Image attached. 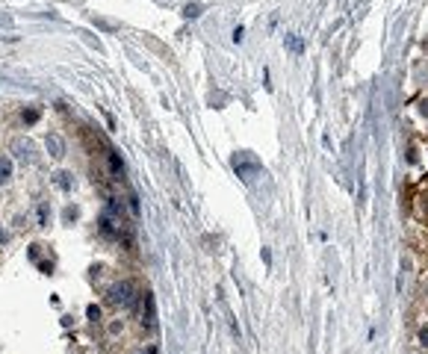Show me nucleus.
Listing matches in <instances>:
<instances>
[{"instance_id": "f8f14e48", "label": "nucleus", "mask_w": 428, "mask_h": 354, "mask_svg": "<svg viewBox=\"0 0 428 354\" xmlns=\"http://www.w3.org/2000/svg\"><path fill=\"white\" fill-rule=\"evenodd\" d=\"M127 201H130V213H133V216H139V198H136V195H130Z\"/></svg>"}, {"instance_id": "f03ea898", "label": "nucleus", "mask_w": 428, "mask_h": 354, "mask_svg": "<svg viewBox=\"0 0 428 354\" xmlns=\"http://www.w3.org/2000/svg\"><path fill=\"white\" fill-rule=\"evenodd\" d=\"M109 301H112L115 307H124V310H130L133 304H136V290H133V284H127V281L115 284V287L109 290Z\"/></svg>"}, {"instance_id": "6e6552de", "label": "nucleus", "mask_w": 428, "mask_h": 354, "mask_svg": "<svg viewBox=\"0 0 428 354\" xmlns=\"http://www.w3.org/2000/svg\"><path fill=\"white\" fill-rule=\"evenodd\" d=\"M287 47H290L293 53H301V50H304V41H301L298 35H287Z\"/></svg>"}, {"instance_id": "4468645a", "label": "nucleus", "mask_w": 428, "mask_h": 354, "mask_svg": "<svg viewBox=\"0 0 428 354\" xmlns=\"http://www.w3.org/2000/svg\"><path fill=\"white\" fill-rule=\"evenodd\" d=\"M242 38H245V30H242V27H236V30H233V41H242Z\"/></svg>"}, {"instance_id": "dca6fc26", "label": "nucleus", "mask_w": 428, "mask_h": 354, "mask_svg": "<svg viewBox=\"0 0 428 354\" xmlns=\"http://www.w3.org/2000/svg\"><path fill=\"white\" fill-rule=\"evenodd\" d=\"M420 343H423V346H428V328H423V331H420Z\"/></svg>"}, {"instance_id": "f257e3e1", "label": "nucleus", "mask_w": 428, "mask_h": 354, "mask_svg": "<svg viewBox=\"0 0 428 354\" xmlns=\"http://www.w3.org/2000/svg\"><path fill=\"white\" fill-rule=\"evenodd\" d=\"M233 171H236L242 180H254V177L263 171V165H260V160H257L251 151H239V154L233 157Z\"/></svg>"}, {"instance_id": "9d476101", "label": "nucleus", "mask_w": 428, "mask_h": 354, "mask_svg": "<svg viewBox=\"0 0 428 354\" xmlns=\"http://www.w3.org/2000/svg\"><path fill=\"white\" fill-rule=\"evenodd\" d=\"M86 313H89V319H92V322H98V319H100V307H98V304H89V307H86Z\"/></svg>"}, {"instance_id": "f3484780", "label": "nucleus", "mask_w": 428, "mask_h": 354, "mask_svg": "<svg viewBox=\"0 0 428 354\" xmlns=\"http://www.w3.org/2000/svg\"><path fill=\"white\" fill-rule=\"evenodd\" d=\"M3 242H6V233H3V230H0V245H3Z\"/></svg>"}, {"instance_id": "7ed1b4c3", "label": "nucleus", "mask_w": 428, "mask_h": 354, "mask_svg": "<svg viewBox=\"0 0 428 354\" xmlns=\"http://www.w3.org/2000/svg\"><path fill=\"white\" fill-rule=\"evenodd\" d=\"M9 151H12V157L18 162H35V145L30 139H12V145H9Z\"/></svg>"}, {"instance_id": "423d86ee", "label": "nucleus", "mask_w": 428, "mask_h": 354, "mask_svg": "<svg viewBox=\"0 0 428 354\" xmlns=\"http://www.w3.org/2000/svg\"><path fill=\"white\" fill-rule=\"evenodd\" d=\"M53 183L68 192V189H71V174H68V171H56V174H53Z\"/></svg>"}, {"instance_id": "1a4fd4ad", "label": "nucleus", "mask_w": 428, "mask_h": 354, "mask_svg": "<svg viewBox=\"0 0 428 354\" xmlns=\"http://www.w3.org/2000/svg\"><path fill=\"white\" fill-rule=\"evenodd\" d=\"M198 15H201V6H198V3L183 6V18H198Z\"/></svg>"}, {"instance_id": "9b49d317", "label": "nucleus", "mask_w": 428, "mask_h": 354, "mask_svg": "<svg viewBox=\"0 0 428 354\" xmlns=\"http://www.w3.org/2000/svg\"><path fill=\"white\" fill-rule=\"evenodd\" d=\"M38 225H41V227L47 225V207H44V204L38 207Z\"/></svg>"}, {"instance_id": "0eeeda50", "label": "nucleus", "mask_w": 428, "mask_h": 354, "mask_svg": "<svg viewBox=\"0 0 428 354\" xmlns=\"http://www.w3.org/2000/svg\"><path fill=\"white\" fill-rule=\"evenodd\" d=\"M12 177V160L9 157H0V183Z\"/></svg>"}, {"instance_id": "39448f33", "label": "nucleus", "mask_w": 428, "mask_h": 354, "mask_svg": "<svg viewBox=\"0 0 428 354\" xmlns=\"http://www.w3.org/2000/svg\"><path fill=\"white\" fill-rule=\"evenodd\" d=\"M106 162H109V174H112V177H121V174H124V162H121V157H118L115 151L106 154Z\"/></svg>"}, {"instance_id": "2eb2a0df", "label": "nucleus", "mask_w": 428, "mask_h": 354, "mask_svg": "<svg viewBox=\"0 0 428 354\" xmlns=\"http://www.w3.org/2000/svg\"><path fill=\"white\" fill-rule=\"evenodd\" d=\"M38 269H41L44 275H50V272H53V263H38Z\"/></svg>"}, {"instance_id": "20e7f679", "label": "nucleus", "mask_w": 428, "mask_h": 354, "mask_svg": "<svg viewBox=\"0 0 428 354\" xmlns=\"http://www.w3.org/2000/svg\"><path fill=\"white\" fill-rule=\"evenodd\" d=\"M44 145H47V154H50L53 160H59V157H65V142H62V136H59V133H50Z\"/></svg>"}, {"instance_id": "ddd939ff", "label": "nucleus", "mask_w": 428, "mask_h": 354, "mask_svg": "<svg viewBox=\"0 0 428 354\" xmlns=\"http://www.w3.org/2000/svg\"><path fill=\"white\" fill-rule=\"evenodd\" d=\"M24 121H30V124H33V121H38V109H30V112H24Z\"/></svg>"}]
</instances>
